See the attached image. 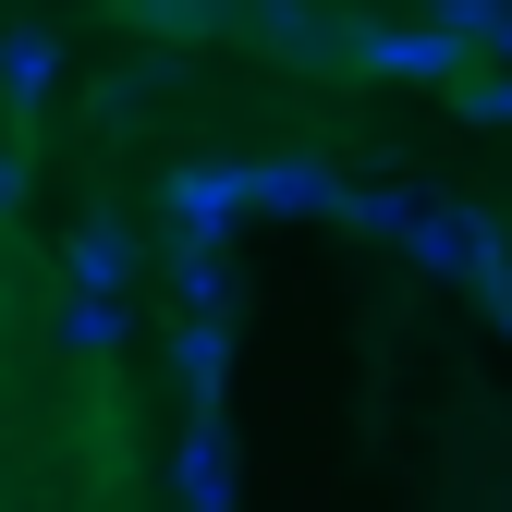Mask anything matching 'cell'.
<instances>
[{
  "label": "cell",
  "instance_id": "7",
  "mask_svg": "<svg viewBox=\"0 0 512 512\" xmlns=\"http://www.w3.org/2000/svg\"><path fill=\"white\" fill-rule=\"evenodd\" d=\"M74 281H98V293H122V281H135V232H122L110 208L74 232Z\"/></svg>",
  "mask_w": 512,
  "mask_h": 512
},
{
  "label": "cell",
  "instance_id": "3",
  "mask_svg": "<svg viewBox=\"0 0 512 512\" xmlns=\"http://www.w3.org/2000/svg\"><path fill=\"white\" fill-rule=\"evenodd\" d=\"M49 342L61 354H122V342H135V305H122V293H98V281H74V293H61V317H49Z\"/></svg>",
  "mask_w": 512,
  "mask_h": 512
},
{
  "label": "cell",
  "instance_id": "4",
  "mask_svg": "<svg viewBox=\"0 0 512 512\" xmlns=\"http://www.w3.org/2000/svg\"><path fill=\"white\" fill-rule=\"evenodd\" d=\"M122 25L135 37H220V25H244V0H122Z\"/></svg>",
  "mask_w": 512,
  "mask_h": 512
},
{
  "label": "cell",
  "instance_id": "8",
  "mask_svg": "<svg viewBox=\"0 0 512 512\" xmlns=\"http://www.w3.org/2000/svg\"><path fill=\"white\" fill-rule=\"evenodd\" d=\"M49 74H61V49H49L37 25H13V37H0V98H37Z\"/></svg>",
  "mask_w": 512,
  "mask_h": 512
},
{
  "label": "cell",
  "instance_id": "6",
  "mask_svg": "<svg viewBox=\"0 0 512 512\" xmlns=\"http://www.w3.org/2000/svg\"><path fill=\"white\" fill-rule=\"evenodd\" d=\"M244 196H256V208H342V183H330V171H305V159H256V171H244Z\"/></svg>",
  "mask_w": 512,
  "mask_h": 512
},
{
  "label": "cell",
  "instance_id": "5",
  "mask_svg": "<svg viewBox=\"0 0 512 512\" xmlns=\"http://www.w3.org/2000/svg\"><path fill=\"white\" fill-rule=\"evenodd\" d=\"M171 208L196 220V232H220V220L244 208V171H232V159H196V171H171Z\"/></svg>",
  "mask_w": 512,
  "mask_h": 512
},
{
  "label": "cell",
  "instance_id": "13",
  "mask_svg": "<svg viewBox=\"0 0 512 512\" xmlns=\"http://www.w3.org/2000/svg\"><path fill=\"white\" fill-rule=\"evenodd\" d=\"M0 354H13V269H0Z\"/></svg>",
  "mask_w": 512,
  "mask_h": 512
},
{
  "label": "cell",
  "instance_id": "12",
  "mask_svg": "<svg viewBox=\"0 0 512 512\" xmlns=\"http://www.w3.org/2000/svg\"><path fill=\"white\" fill-rule=\"evenodd\" d=\"M25 196V147H0V208H13Z\"/></svg>",
  "mask_w": 512,
  "mask_h": 512
},
{
  "label": "cell",
  "instance_id": "9",
  "mask_svg": "<svg viewBox=\"0 0 512 512\" xmlns=\"http://www.w3.org/2000/svg\"><path fill=\"white\" fill-rule=\"evenodd\" d=\"M183 500H232V452H220V427H196L183 439V476H171Z\"/></svg>",
  "mask_w": 512,
  "mask_h": 512
},
{
  "label": "cell",
  "instance_id": "2",
  "mask_svg": "<svg viewBox=\"0 0 512 512\" xmlns=\"http://www.w3.org/2000/svg\"><path fill=\"white\" fill-rule=\"evenodd\" d=\"M464 37L452 25H354V74H452Z\"/></svg>",
  "mask_w": 512,
  "mask_h": 512
},
{
  "label": "cell",
  "instance_id": "11",
  "mask_svg": "<svg viewBox=\"0 0 512 512\" xmlns=\"http://www.w3.org/2000/svg\"><path fill=\"white\" fill-rule=\"evenodd\" d=\"M464 110H476V122H512V74H476V86H464Z\"/></svg>",
  "mask_w": 512,
  "mask_h": 512
},
{
  "label": "cell",
  "instance_id": "1",
  "mask_svg": "<svg viewBox=\"0 0 512 512\" xmlns=\"http://www.w3.org/2000/svg\"><path fill=\"white\" fill-rule=\"evenodd\" d=\"M244 25H256L269 61H317V74H342V61H354V25L317 13V0H244Z\"/></svg>",
  "mask_w": 512,
  "mask_h": 512
},
{
  "label": "cell",
  "instance_id": "10",
  "mask_svg": "<svg viewBox=\"0 0 512 512\" xmlns=\"http://www.w3.org/2000/svg\"><path fill=\"white\" fill-rule=\"evenodd\" d=\"M439 25H452L464 49H500L512 61V0H439Z\"/></svg>",
  "mask_w": 512,
  "mask_h": 512
}]
</instances>
